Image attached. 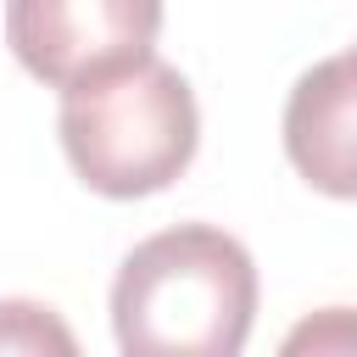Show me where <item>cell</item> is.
Masks as SVG:
<instances>
[{
  "label": "cell",
  "mask_w": 357,
  "mask_h": 357,
  "mask_svg": "<svg viewBox=\"0 0 357 357\" xmlns=\"http://www.w3.org/2000/svg\"><path fill=\"white\" fill-rule=\"evenodd\" d=\"M257 318V262L218 223L139 240L112 279V335L128 357H234Z\"/></svg>",
  "instance_id": "6da1fadb"
},
{
  "label": "cell",
  "mask_w": 357,
  "mask_h": 357,
  "mask_svg": "<svg viewBox=\"0 0 357 357\" xmlns=\"http://www.w3.org/2000/svg\"><path fill=\"white\" fill-rule=\"evenodd\" d=\"M61 151L84 190L106 201H145L167 190L201 145L195 89L156 50L61 89Z\"/></svg>",
  "instance_id": "7a4b0ae2"
},
{
  "label": "cell",
  "mask_w": 357,
  "mask_h": 357,
  "mask_svg": "<svg viewBox=\"0 0 357 357\" xmlns=\"http://www.w3.org/2000/svg\"><path fill=\"white\" fill-rule=\"evenodd\" d=\"M156 33L162 0H6V45L50 89L151 56Z\"/></svg>",
  "instance_id": "3957f363"
},
{
  "label": "cell",
  "mask_w": 357,
  "mask_h": 357,
  "mask_svg": "<svg viewBox=\"0 0 357 357\" xmlns=\"http://www.w3.org/2000/svg\"><path fill=\"white\" fill-rule=\"evenodd\" d=\"M351 106H357V61H351V50H335L329 61L307 67L296 78L290 100H284V156L329 201H351L357 195Z\"/></svg>",
  "instance_id": "277c9868"
},
{
  "label": "cell",
  "mask_w": 357,
  "mask_h": 357,
  "mask_svg": "<svg viewBox=\"0 0 357 357\" xmlns=\"http://www.w3.org/2000/svg\"><path fill=\"white\" fill-rule=\"evenodd\" d=\"M0 351H78L73 329L56 318V307L39 301H0Z\"/></svg>",
  "instance_id": "5b68a950"
}]
</instances>
